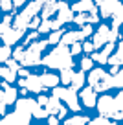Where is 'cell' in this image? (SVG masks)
I'll return each mask as SVG.
<instances>
[{
  "label": "cell",
  "instance_id": "obj_32",
  "mask_svg": "<svg viewBox=\"0 0 123 125\" xmlns=\"http://www.w3.org/2000/svg\"><path fill=\"white\" fill-rule=\"evenodd\" d=\"M39 33H48V31H51V20L50 19H42V22L39 24Z\"/></svg>",
  "mask_w": 123,
  "mask_h": 125
},
{
  "label": "cell",
  "instance_id": "obj_24",
  "mask_svg": "<svg viewBox=\"0 0 123 125\" xmlns=\"http://www.w3.org/2000/svg\"><path fill=\"white\" fill-rule=\"evenodd\" d=\"M0 77H4V81H8V83H13L17 79V72L15 70H11V68H0Z\"/></svg>",
  "mask_w": 123,
  "mask_h": 125
},
{
  "label": "cell",
  "instance_id": "obj_11",
  "mask_svg": "<svg viewBox=\"0 0 123 125\" xmlns=\"http://www.w3.org/2000/svg\"><path fill=\"white\" fill-rule=\"evenodd\" d=\"M22 35H24V31H22V30H17V28H11V26H9L8 30H6V33L0 37V39L4 41V44H8V46H13V44L19 42V39H22Z\"/></svg>",
  "mask_w": 123,
  "mask_h": 125
},
{
  "label": "cell",
  "instance_id": "obj_39",
  "mask_svg": "<svg viewBox=\"0 0 123 125\" xmlns=\"http://www.w3.org/2000/svg\"><path fill=\"white\" fill-rule=\"evenodd\" d=\"M118 37H119L118 28L112 26V28H110V33H108V42H116V41H118Z\"/></svg>",
  "mask_w": 123,
  "mask_h": 125
},
{
  "label": "cell",
  "instance_id": "obj_1",
  "mask_svg": "<svg viewBox=\"0 0 123 125\" xmlns=\"http://www.w3.org/2000/svg\"><path fill=\"white\" fill-rule=\"evenodd\" d=\"M41 64H44L46 68H59V70H62V68H73V55H72L68 46L57 44L55 50H51L50 53H46L42 57Z\"/></svg>",
  "mask_w": 123,
  "mask_h": 125
},
{
  "label": "cell",
  "instance_id": "obj_49",
  "mask_svg": "<svg viewBox=\"0 0 123 125\" xmlns=\"http://www.w3.org/2000/svg\"><path fill=\"white\" fill-rule=\"evenodd\" d=\"M24 2H26V0H13V8H20Z\"/></svg>",
  "mask_w": 123,
  "mask_h": 125
},
{
  "label": "cell",
  "instance_id": "obj_16",
  "mask_svg": "<svg viewBox=\"0 0 123 125\" xmlns=\"http://www.w3.org/2000/svg\"><path fill=\"white\" fill-rule=\"evenodd\" d=\"M15 105H17V109H20V110L33 112V110L39 107V103L35 101V99H31V98H20V99H17V101H15Z\"/></svg>",
  "mask_w": 123,
  "mask_h": 125
},
{
  "label": "cell",
  "instance_id": "obj_50",
  "mask_svg": "<svg viewBox=\"0 0 123 125\" xmlns=\"http://www.w3.org/2000/svg\"><path fill=\"white\" fill-rule=\"evenodd\" d=\"M2 114H6V103L4 101H0V116Z\"/></svg>",
  "mask_w": 123,
  "mask_h": 125
},
{
  "label": "cell",
  "instance_id": "obj_37",
  "mask_svg": "<svg viewBox=\"0 0 123 125\" xmlns=\"http://www.w3.org/2000/svg\"><path fill=\"white\" fill-rule=\"evenodd\" d=\"M70 52H72V55H77L83 52V44H81V41H77V42L70 44Z\"/></svg>",
  "mask_w": 123,
  "mask_h": 125
},
{
  "label": "cell",
  "instance_id": "obj_44",
  "mask_svg": "<svg viewBox=\"0 0 123 125\" xmlns=\"http://www.w3.org/2000/svg\"><path fill=\"white\" fill-rule=\"evenodd\" d=\"M48 125H59V118L55 114H48Z\"/></svg>",
  "mask_w": 123,
  "mask_h": 125
},
{
  "label": "cell",
  "instance_id": "obj_13",
  "mask_svg": "<svg viewBox=\"0 0 123 125\" xmlns=\"http://www.w3.org/2000/svg\"><path fill=\"white\" fill-rule=\"evenodd\" d=\"M121 0H103V4H99V13L103 19H110L114 9L118 8V4Z\"/></svg>",
  "mask_w": 123,
  "mask_h": 125
},
{
  "label": "cell",
  "instance_id": "obj_29",
  "mask_svg": "<svg viewBox=\"0 0 123 125\" xmlns=\"http://www.w3.org/2000/svg\"><path fill=\"white\" fill-rule=\"evenodd\" d=\"M11 46H8V44H4V46H0V62H6L9 57H11Z\"/></svg>",
  "mask_w": 123,
  "mask_h": 125
},
{
  "label": "cell",
  "instance_id": "obj_34",
  "mask_svg": "<svg viewBox=\"0 0 123 125\" xmlns=\"http://www.w3.org/2000/svg\"><path fill=\"white\" fill-rule=\"evenodd\" d=\"M94 66V59L92 57H85V59H81V70H92Z\"/></svg>",
  "mask_w": 123,
  "mask_h": 125
},
{
  "label": "cell",
  "instance_id": "obj_4",
  "mask_svg": "<svg viewBox=\"0 0 123 125\" xmlns=\"http://www.w3.org/2000/svg\"><path fill=\"white\" fill-rule=\"evenodd\" d=\"M90 86L97 92H105L108 88H114L112 86V74H108L103 68H92L88 74V79H86Z\"/></svg>",
  "mask_w": 123,
  "mask_h": 125
},
{
  "label": "cell",
  "instance_id": "obj_26",
  "mask_svg": "<svg viewBox=\"0 0 123 125\" xmlns=\"http://www.w3.org/2000/svg\"><path fill=\"white\" fill-rule=\"evenodd\" d=\"M72 77H73V70L72 68H62L61 70V83L72 85Z\"/></svg>",
  "mask_w": 123,
  "mask_h": 125
},
{
  "label": "cell",
  "instance_id": "obj_36",
  "mask_svg": "<svg viewBox=\"0 0 123 125\" xmlns=\"http://www.w3.org/2000/svg\"><path fill=\"white\" fill-rule=\"evenodd\" d=\"M31 116H35V118H48V110H46V107H41V105H39L37 109L31 112Z\"/></svg>",
  "mask_w": 123,
  "mask_h": 125
},
{
  "label": "cell",
  "instance_id": "obj_17",
  "mask_svg": "<svg viewBox=\"0 0 123 125\" xmlns=\"http://www.w3.org/2000/svg\"><path fill=\"white\" fill-rule=\"evenodd\" d=\"M107 62L112 64V66H121L123 64V41H119L118 48H116V53H110Z\"/></svg>",
  "mask_w": 123,
  "mask_h": 125
},
{
  "label": "cell",
  "instance_id": "obj_18",
  "mask_svg": "<svg viewBox=\"0 0 123 125\" xmlns=\"http://www.w3.org/2000/svg\"><path fill=\"white\" fill-rule=\"evenodd\" d=\"M41 81H42L44 88H53L61 83V77L55 74H41Z\"/></svg>",
  "mask_w": 123,
  "mask_h": 125
},
{
  "label": "cell",
  "instance_id": "obj_7",
  "mask_svg": "<svg viewBox=\"0 0 123 125\" xmlns=\"http://www.w3.org/2000/svg\"><path fill=\"white\" fill-rule=\"evenodd\" d=\"M30 121H31V112L17 109L15 112H11V114L2 118L0 125H30Z\"/></svg>",
  "mask_w": 123,
  "mask_h": 125
},
{
  "label": "cell",
  "instance_id": "obj_9",
  "mask_svg": "<svg viewBox=\"0 0 123 125\" xmlns=\"http://www.w3.org/2000/svg\"><path fill=\"white\" fill-rule=\"evenodd\" d=\"M108 33H110V28H108L107 24H101L97 33H94V37H92L94 50H99V48H103L105 44L108 42Z\"/></svg>",
  "mask_w": 123,
  "mask_h": 125
},
{
  "label": "cell",
  "instance_id": "obj_47",
  "mask_svg": "<svg viewBox=\"0 0 123 125\" xmlns=\"http://www.w3.org/2000/svg\"><path fill=\"white\" fill-rule=\"evenodd\" d=\"M17 75H20V77H28V75H30V72H28L26 68H22V66H20L19 70H17Z\"/></svg>",
  "mask_w": 123,
  "mask_h": 125
},
{
  "label": "cell",
  "instance_id": "obj_54",
  "mask_svg": "<svg viewBox=\"0 0 123 125\" xmlns=\"http://www.w3.org/2000/svg\"><path fill=\"white\" fill-rule=\"evenodd\" d=\"M121 26H123V24H121Z\"/></svg>",
  "mask_w": 123,
  "mask_h": 125
},
{
  "label": "cell",
  "instance_id": "obj_22",
  "mask_svg": "<svg viewBox=\"0 0 123 125\" xmlns=\"http://www.w3.org/2000/svg\"><path fill=\"white\" fill-rule=\"evenodd\" d=\"M86 83V77H85V70H81V72H73V77H72V86L73 88H83Z\"/></svg>",
  "mask_w": 123,
  "mask_h": 125
},
{
  "label": "cell",
  "instance_id": "obj_5",
  "mask_svg": "<svg viewBox=\"0 0 123 125\" xmlns=\"http://www.w3.org/2000/svg\"><path fill=\"white\" fill-rule=\"evenodd\" d=\"M53 96H57L61 101L66 103L70 110L77 112L79 110V99H77V88L73 86H53Z\"/></svg>",
  "mask_w": 123,
  "mask_h": 125
},
{
  "label": "cell",
  "instance_id": "obj_27",
  "mask_svg": "<svg viewBox=\"0 0 123 125\" xmlns=\"http://www.w3.org/2000/svg\"><path fill=\"white\" fill-rule=\"evenodd\" d=\"M61 37H62V30L59 28V30H51L50 37H48V42L50 44H59L61 42Z\"/></svg>",
  "mask_w": 123,
  "mask_h": 125
},
{
  "label": "cell",
  "instance_id": "obj_23",
  "mask_svg": "<svg viewBox=\"0 0 123 125\" xmlns=\"http://www.w3.org/2000/svg\"><path fill=\"white\" fill-rule=\"evenodd\" d=\"M88 118L86 116H81V114H77V116H72L68 118V120L64 121V125H88Z\"/></svg>",
  "mask_w": 123,
  "mask_h": 125
},
{
  "label": "cell",
  "instance_id": "obj_15",
  "mask_svg": "<svg viewBox=\"0 0 123 125\" xmlns=\"http://www.w3.org/2000/svg\"><path fill=\"white\" fill-rule=\"evenodd\" d=\"M96 6H97V4L94 2V0H79L77 4L72 6V11H73V13H90Z\"/></svg>",
  "mask_w": 123,
  "mask_h": 125
},
{
  "label": "cell",
  "instance_id": "obj_3",
  "mask_svg": "<svg viewBox=\"0 0 123 125\" xmlns=\"http://www.w3.org/2000/svg\"><path fill=\"white\" fill-rule=\"evenodd\" d=\"M48 39L46 41H33V42H30V46L24 48V59H22V64L24 66H37V64H41L42 62V52L46 50L48 46Z\"/></svg>",
  "mask_w": 123,
  "mask_h": 125
},
{
  "label": "cell",
  "instance_id": "obj_33",
  "mask_svg": "<svg viewBox=\"0 0 123 125\" xmlns=\"http://www.w3.org/2000/svg\"><path fill=\"white\" fill-rule=\"evenodd\" d=\"M88 13H77V15H73V22L79 24V26H83V24H88Z\"/></svg>",
  "mask_w": 123,
  "mask_h": 125
},
{
  "label": "cell",
  "instance_id": "obj_55",
  "mask_svg": "<svg viewBox=\"0 0 123 125\" xmlns=\"http://www.w3.org/2000/svg\"><path fill=\"white\" fill-rule=\"evenodd\" d=\"M0 68H2V66H0Z\"/></svg>",
  "mask_w": 123,
  "mask_h": 125
},
{
  "label": "cell",
  "instance_id": "obj_8",
  "mask_svg": "<svg viewBox=\"0 0 123 125\" xmlns=\"http://www.w3.org/2000/svg\"><path fill=\"white\" fill-rule=\"evenodd\" d=\"M20 88H26L28 92H42L44 90V85L41 81V75H28V77H22L19 81Z\"/></svg>",
  "mask_w": 123,
  "mask_h": 125
},
{
  "label": "cell",
  "instance_id": "obj_10",
  "mask_svg": "<svg viewBox=\"0 0 123 125\" xmlns=\"http://www.w3.org/2000/svg\"><path fill=\"white\" fill-rule=\"evenodd\" d=\"M81 101H83V105L88 107V109H92V107L97 105V90H94L92 86H86V88L81 90Z\"/></svg>",
  "mask_w": 123,
  "mask_h": 125
},
{
  "label": "cell",
  "instance_id": "obj_20",
  "mask_svg": "<svg viewBox=\"0 0 123 125\" xmlns=\"http://www.w3.org/2000/svg\"><path fill=\"white\" fill-rule=\"evenodd\" d=\"M110 19H112V26H114V28H119L123 24V4H121V2H119L118 8L114 9V13H112Z\"/></svg>",
  "mask_w": 123,
  "mask_h": 125
},
{
  "label": "cell",
  "instance_id": "obj_53",
  "mask_svg": "<svg viewBox=\"0 0 123 125\" xmlns=\"http://www.w3.org/2000/svg\"><path fill=\"white\" fill-rule=\"evenodd\" d=\"M121 2H123V0H121Z\"/></svg>",
  "mask_w": 123,
  "mask_h": 125
},
{
  "label": "cell",
  "instance_id": "obj_21",
  "mask_svg": "<svg viewBox=\"0 0 123 125\" xmlns=\"http://www.w3.org/2000/svg\"><path fill=\"white\" fill-rule=\"evenodd\" d=\"M59 109H61V99H59L57 96H51V98H48V103H46L48 114H57Z\"/></svg>",
  "mask_w": 123,
  "mask_h": 125
},
{
  "label": "cell",
  "instance_id": "obj_46",
  "mask_svg": "<svg viewBox=\"0 0 123 125\" xmlns=\"http://www.w3.org/2000/svg\"><path fill=\"white\" fill-rule=\"evenodd\" d=\"M37 103L41 107H46V103H48V96H39L37 98Z\"/></svg>",
  "mask_w": 123,
  "mask_h": 125
},
{
  "label": "cell",
  "instance_id": "obj_42",
  "mask_svg": "<svg viewBox=\"0 0 123 125\" xmlns=\"http://www.w3.org/2000/svg\"><path fill=\"white\" fill-rule=\"evenodd\" d=\"M39 35H41V33H39V30H33L30 35L26 37V44H30V42H33L35 39H39Z\"/></svg>",
  "mask_w": 123,
  "mask_h": 125
},
{
  "label": "cell",
  "instance_id": "obj_52",
  "mask_svg": "<svg viewBox=\"0 0 123 125\" xmlns=\"http://www.w3.org/2000/svg\"><path fill=\"white\" fill-rule=\"evenodd\" d=\"M4 98V90H0V99Z\"/></svg>",
  "mask_w": 123,
  "mask_h": 125
},
{
  "label": "cell",
  "instance_id": "obj_48",
  "mask_svg": "<svg viewBox=\"0 0 123 125\" xmlns=\"http://www.w3.org/2000/svg\"><path fill=\"white\" fill-rule=\"evenodd\" d=\"M57 118H59V120L66 118V107H62V105H61V109H59V112H57Z\"/></svg>",
  "mask_w": 123,
  "mask_h": 125
},
{
  "label": "cell",
  "instance_id": "obj_19",
  "mask_svg": "<svg viewBox=\"0 0 123 125\" xmlns=\"http://www.w3.org/2000/svg\"><path fill=\"white\" fill-rule=\"evenodd\" d=\"M0 101H4L6 105H13V103L17 101V88L6 85V86H4V98L0 99Z\"/></svg>",
  "mask_w": 123,
  "mask_h": 125
},
{
  "label": "cell",
  "instance_id": "obj_43",
  "mask_svg": "<svg viewBox=\"0 0 123 125\" xmlns=\"http://www.w3.org/2000/svg\"><path fill=\"white\" fill-rule=\"evenodd\" d=\"M81 31H83V35H85V37L92 35V24H83V26H81Z\"/></svg>",
  "mask_w": 123,
  "mask_h": 125
},
{
  "label": "cell",
  "instance_id": "obj_35",
  "mask_svg": "<svg viewBox=\"0 0 123 125\" xmlns=\"http://www.w3.org/2000/svg\"><path fill=\"white\" fill-rule=\"evenodd\" d=\"M90 57H92L96 62H99V64H107V61H108V57L103 53V52H99V53H90Z\"/></svg>",
  "mask_w": 123,
  "mask_h": 125
},
{
  "label": "cell",
  "instance_id": "obj_41",
  "mask_svg": "<svg viewBox=\"0 0 123 125\" xmlns=\"http://www.w3.org/2000/svg\"><path fill=\"white\" fill-rule=\"evenodd\" d=\"M13 59H17L19 62H22V59H24V48H22V46L17 48V50L13 52Z\"/></svg>",
  "mask_w": 123,
  "mask_h": 125
},
{
  "label": "cell",
  "instance_id": "obj_45",
  "mask_svg": "<svg viewBox=\"0 0 123 125\" xmlns=\"http://www.w3.org/2000/svg\"><path fill=\"white\" fill-rule=\"evenodd\" d=\"M83 52H85V53H92L94 52V42H85L83 44Z\"/></svg>",
  "mask_w": 123,
  "mask_h": 125
},
{
  "label": "cell",
  "instance_id": "obj_25",
  "mask_svg": "<svg viewBox=\"0 0 123 125\" xmlns=\"http://www.w3.org/2000/svg\"><path fill=\"white\" fill-rule=\"evenodd\" d=\"M116 107H118V120H123V88L119 90L118 96H114Z\"/></svg>",
  "mask_w": 123,
  "mask_h": 125
},
{
  "label": "cell",
  "instance_id": "obj_14",
  "mask_svg": "<svg viewBox=\"0 0 123 125\" xmlns=\"http://www.w3.org/2000/svg\"><path fill=\"white\" fill-rule=\"evenodd\" d=\"M85 39V35H83V31H66V33H62L61 37V42L59 44H64V46H70V44L77 42V41H83Z\"/></svg>",
  "mask_w": 123,
  "mask_h": 125
},
{
  "label": "cell",
  "instance_id": "obj_12",
  "mask_svg": "<svg viewBox=\"0 0 123 125\" xmlns=\"http://www.w3.org/2000/svg\"><path fill=\"white\" fill-rule=\"evenodd\" d=\"M57 13H59L57 20L61 24H68L73 20V11H72V8H68L66 2H57Z\"/></svg>",
  "mask_w": 123,
  "mask_h": 125
},
{
  "label": "cell",
  "instance_id": "obj_40",
  "mask_svg": "<svg viewBox=\"0 0 123 125\" xmlns=\"http://www.w3.org/2000/svg\"><path fill=\"white\" fill-rule=\"evenodd\" d=\"M41 22H42V19L35 15L33 19L30 20V24H28V28H30V30H37V28H39V24H41Z\"/></svg>",
  "mask_w": 123,
  "mask_h": 125
},
{
  "label": "cell",
  "instance_id": "obj_6",
  "mask_svg": "<svg viewBox=\"0 0 123 125\" xmlns=\"http://www.w3.org/2000/svg\"><path fill=\"white\" fill-rule=\"evenodd\" d=\"M97 110H99L101 116H107L110 120L118 121V107H116V101L112 96H101L97 98Z\"/></svg>",
  "mask_w": 123,
  "mask_h": 125
},
{
  "label": "cell",
  "instance_id": "obj_31",
  "mask_svg": "<svg viewBox=\"0 0 123 125\" xmlns=\"http://www.w3.org/2000/svg\"><path fill=\"white\" fill-rule=\"evenodd\" d=\"M88 125H114V121H110V118H107V116H99L96 120H90Z\"/></svg>",
  "mask_w": 123,
  "mask_h": 125
},
{
  "label": "cell",
  "instance_id": "obj_51",
  "mask_svg": "<svg viewBox=\"0 0 123 125\" xmlns=\"http://www.w3.org/2000/svg\"><path fill=\"white\" fill-rule=\"evenodd\" d=\"M94 2H96L97 6H99V4H103V0H94Z\"/></svg>",
  "mask_w": 123,
  "mask_h": 125
},
{
  "label": "cell",
  "instance_id": "obj_30",
  "mask_svg": "<svg viewBox=\"0 0 123 125\" xmlns=\"http://www.w3.org/2000/svg\"><path fill=\"white\" fill-rule=\"evenodd\" d=\"M11 24H13V17H11V15H6V17H4V20L0 22V37L6 33V30H8Z\"/></svg>",
  "mask_w": 123,
  "mask_h": 125
},
{
  "label": "cell",
  "instance_id": "obj_2",
  "mask_svg": "<svg viewBox=\"0 0 123 125\" xmlns=\"http://www.w3.org/2000/svg\"><path fill=\"white\" fill-rule=\"evenodd\" d=\"M42 6H44V0H33V2H30V4H28L26 8L22 9V13H19V15L13 19V28L26 31V30H28V24H30V20L33 19L37 13L42 11Z\"/></svg>",
  "mask_w": 123,
  "mask_h": 125
},
{
  "label": "cell",
  "instance_id": "obj_38",
  "mask_svg": "<svg viewBox=\"0 0 123 125\" xmlns=\"http://www.w3.org/2000/svg\"><path fill=\"white\" fill-rule=\"evenodd\" d=\"M0 9H4L6 13L13 9V0H0Z\"/></svg>",
  "mask_w": 123,
  "mask_h": 125
},
{
  "label": "cell",
  "instance_id": "obj_28",
  "mask_svg": "<svg viewBox=\"0 0 123 125\" xmlns=\"http://www.w3.org/2000/svg\"><path fill=\"white\" fill-rule=\"evenodd\" d=\"M112 86H118V88H123V68H119L114 75H112Z\"/></svg>",
  "mask_w": 123,
  "mask_h": 125
}]
</instances>
